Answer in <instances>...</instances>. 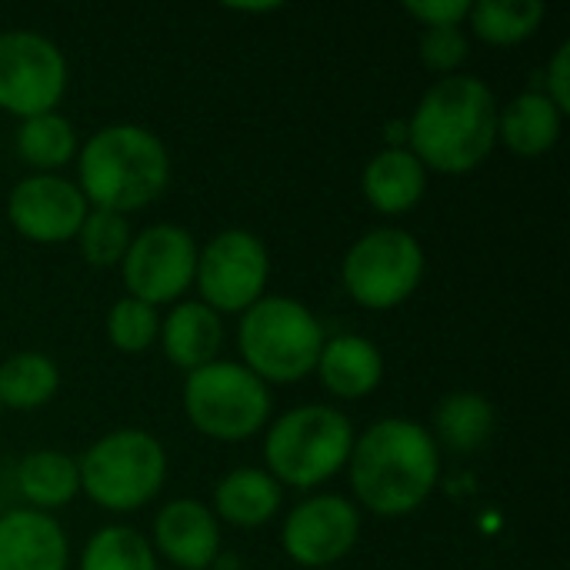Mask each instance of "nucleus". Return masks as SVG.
<instances>
[{"mask_svg": "<svg viewBox=\"0 0 570 570\" xmlns=\"http://www.w3.org/2000/svg\"><path fill=\"white\" fill-rule=\"evenodd\" d=\"M347 468L361 508L377 518H407L438 488L441 448L431 428L411 417H381L354 438Z\"/></svg>", "mask_w": 570, "mask_h": 570, "instance_id": "nucleus-1", "label": "nucleus"}, {"mask_svg": "<svg viewBox=\"0 0 570 570\" xmlns=\"http://www.w3.org/2000/svg\"><path fill=\"white\" fill-rule=\"evenodd\" d=\"M498 147V100L474 73H451L428 87L407 120V150L448 177L478 170Z\"/></svg>", "mask_w": 570, "mask_h": 570, "instance_id": "nucleus-2", "label": "nucleus"}, {"mask_svg": "<svg viewBox=\"0 0 570 570\" xmlns=\"http://www.w3.org/2000/svg\"><path fill=\"white\" fill-rule=\"evenodd\" d=\"M170 184L167 144L140 124H107L77 154V187L94 210L130 214Z\"/></svg>", "mask_w": 570, "mask_h": 570, "instance_id": "nucleus-3", "label": "nucleus"}, {"mask_svg": "<svg viewBox=\"0 0 570 570\" xmlns=\"http://www.w3.org/2000/svg\"><path fill=\"white\" fill-rule=\"evenodd\" d=\"M354 424L331 404H304L267 424L264 471L284 488L314 491L331 481L354 451Z\"/></svg>", "mask_w": 570, "mask_h": 570, "instance_id": "nucleus-4", "label": "nucleus"}, {"mask_svg": "<svg viewBox=\"0 0 570 570\" xmlns=\"http://www.w3.org/2000/svg\"><path fill=\"white\" fill-rule=\"evenodd\" d=\"M324 341L327 334L314 311L281 294H264L237 324L240 364L264 384H297L314 374Z\"/></svg>", "mask_w": 570, "mask_h": 570, "instance_id": "nucleus-5", "label": "nucleus"}, {"mask_svg": "<svg viewBox=\"0 0 570 570\" xmlns=\"http://www.w3.org/2000/svg\"><path fill=\"white\" fill-rule=\"evenodd\" d=\"M80 491L110 514H134L150 504L167 481L164 444L137 428H117L94 441L77 461Z\"/></svg>", "mask_w": 570, "mask_h": 570, "instance_id": "nucleus-6", "label": "nucleus"}, {"mask_svg": "<svg viewBox=\"0 0 570 570\" xmlns=\"http://www.w3.org/2000/svg\"><path fill=\"white\" fill-rule=\"evenodd\" d=\"M184 414L194 431L210 441H250L271 424V387L244 364L217 357L187 374Z\"/></svg>", "mask_w": 570, "mask_h": 570, "instance_id": "nucleus-7", "label": "nucleus"}, {"mask_svg": "<svg viewBox=\"0 0 570 570\" xmlns=\"http://www.w3.org/2000/svg\"><path fill=\"white\" fill-rule=\"evenodd\" d=\"M424 247L404 227H377L351 244L341 264L344 291L367 311L401 307L424 277Z\"/></svg>", "mask_w": 570, "mask_h": 570, "instance_id": "nucleus-8", "label": "nucleus"}, {"mask_svg": "<svg viewBox=\"0 0 570 570\" xmlns=\"http://www.w3.org/2000/svg\"><path fill=\"white\" fill-rule=\"evenodd\" d=\"M271 281V254L267 244L244 230L230 227L210 237L197 250V274L194 284L200 291V304L224 314H244L254 307Z\"/></svg>", "mask_w": 570, "mask_h": 570, "instance_id": "nucleus-9", "label": "nucleus"}, {"mask_svg": "<svg viewBox=\"0 0 570 570\" xmlns=\"http://www.w3.org/2000/svg\"><path fill=\"white\" fill-rule=\"evenodd\" d=\"M67 90L63 50L33 30L0 33V110L20 120L50 114Z\"/></svg>", "mask_w": 570, "mask_h": 570, "instance_id": "nucleus-10", "label": "nucleus"}, {"mask_svg": "<svg viewBox=\"0 0 570 570\" xmlns=\"http://www.w3.org/2000/svg\"><path fill=\"white\" fill-rule=\"evenodd\" d=\"M120 271L127 297L150 307L177 304L194 287L197 240L180 224H150L137 237H130Z\"/></svg>", "mask_w": 570, "mask_h": 570, "instance_id": "nucleus-11", "label": "nucleus"}, {"mask_svg": "<svg viewBox=\"0 0 570 570\" xmlns=\"http://www.w3.org/2000/svg\"><path fill=\"white\" fill-rule=\"evenodd\" d=\"M357 538L361 511L341 494H314L301 501L281 528L284 554L307 570H331L357 548Z\"/></svg>", "mask_w": 570, "mask_h": 570, "instance_id": "nucleus-12", "label": "nucleus"}, {"mask_svg": "<svg viewBox=\"0 0 570 570\" xmlns=\"http://www.w3.org/2000/svg\"><path fill=\"white\" fill-rule=\"evenodd\" d=\"M90 204L80 187L60 174H30L7 197L10 227L33 244H63L73 240Z\"/></svg>", "mask_w": 570, "mask_h": 570, "instance_id": "nucleus-13", "label": "nucleus"}, {"mask_svg": "<svg viewBox=\"0 0 570 570\" xmlns=\"http://www.w3.org/2000/svg\"><path fill=\"white\" fill-rule=\"evenodd\" d=\"M157 551L180 570H210L220 558V521L194 498L164 504L154 518Z\"/></svg>", "mask_w": 570, "mask_h": 570, "instance_id": "nucleus-14", "label": "nucleus"}, {"mask_svg": "<svg viewBox=\"0 0 570 570\" xmlns=\"http://www.w3.org/2000/svg\"><path fill=\"white\" fill-rule=\"evenodd\" d=\"M70 548L57 518L17 508L0 518V570H67Z\"/></svg>", "mask_w": 570, "mask_h": 570, "instance_id": "nucleus-15", "label": "nucleus"}, {"mask_svg": "<svg viewBox=\"0 0 570 570\" xmlns=\"http://www.w3.org/2000/svg\"><path fill=\"white\" fill-rule=\"evenodd\" d=\"M314 374L321 377V387L341 401H361L374 394L384 381V354L374 341L361 334H337L324 341V351L317 357Z\"/></svg>", "mask_w": 570, "mask_h": 570, "instance_id": "nucleus-16", "label": "nucleus"}, {"mask_svg": "<svg viewBox=\"0 0 570 570\" xmlns=\"http://www.w3.org/2000/svg\"><path fill=\"white\" fill-rule=\"evenodd\" d=\"M164 357L180 371H197L217 361L224 347V317L200 301H177L160 321Z\"/></svg>", "mask_w": 570, "mask_h": 570, "instance_id": "nucleus-17", "label": "nucleus"}, {"mask_svg": "<svg viewBox=\"0 0 570 570\" xmlns=\"http://www.w3.org/2000/svg\"><path fill=\"white\" fill-rule=\"evenodd\" d=\"M361 187L377 214L401 217L421 204L428 190V170L407 147H384L367 160Z\"/></svg>", "mask_w": 570, "mask_h": 570, "instance_id": "nucleus-18", "label": "nucleus"}, {"mask_svg": "<svg viewBox=\"0 0 570 570\" xmlns=\"http://www.w3.org/2000/svg\"><path fill=\"white\" fill-rule=\"evenodd\" d=\"M284 488L264 468H237L214 488V518L234 528H264L277 518Z\"/></svg>", "mask_w": 570, "mask_h": 570, "instance_id": "nucleus-19", "label": "nucleus"}, {"mask_svg": "<svg viewBox=\"0 0 570 570\" xmlns=\"http://www.w3.org/2000/svg\"><path fill=\"white\" fill-rule=\"evenodd\" d=\"M564 130V114L541 94L528 90L498 107V140L518 157L548 154Z\"/></svg>", "mask_w": 570, "mask_h": 570, "instance_id": "nucleus-20", "label": "nucleus"}, {"mask_svg": "<svg viewBox=\"0 0 570 570\" xmlns=\"http://www.w3.org/2000/svg\"><path fill=\"white\" fill-rule=\"evenodd\" d=\"M494 404L478 391H454L434 407V441L454 454L481 451L494 434Z\"/></svg>", "mask_w": 570, "mask_h": 570, "instance_id": "nucleus-21", "label": "nucleus"}, {"mask_svg": "<svg viewBox=\"0 0 570 570\" xmlns=\"http://www.w3.org/2000/svg\"><path fill=\"white\" fill-rule=\"evenodd\" d=\"M17 491L33 511H57L80 491L77 461L60 451H33L17 468Z\"/></svg>", "mask_w": 570, "mask_h": 570, "instance_id": "nucleus-22", "label": "nucleus"}, {"mask_svg": "<svg viewBox=\"0 0 570 570\" xmlns=\"http://www.w3.org/2000/svg\"><path fill=\"white\" fill-rule=\"evenodd\" d=\"M60 391V367L40 351H20L0 364V407L37 411Z\"/></svg>", "mask_w": 570, "mask_h": 570, "instance_id": "nucleus-23", "label": "nucleus"}, {"mask_svg": "<svg viewBox=\"0 0 570 570\" xmlns=\"http://www.w3.org/2000/svg\"><path fill=\"white\" fill-rule=\"evenodd\" d=\"M13 144H17L20 160L27 167H33L37 174H57L60 167H67L77 157L73 124L67 117H60L57 110L20 120Z\"/></svg>", "mask_w": 570, "mask_h": 570, "instance_id": "nucleus-24", "label": "nucleus"}, {"mask_svg": "<svg viewBox=\"0 0 570 570\" xmlns=\"http://www.w3.org/2000/svg\"><path fill=\"white\" fill-rule=\"evenodd\" d=\"M548 7L538 0H481L471 3V30L491 47H514L538 33Z\"/></svg>", "mask_w": 570, "mask_h": 570, "instance_id": "nucleus-25", "label": "nucleus"}, {"mask_svg": "<svg viewBox=\"0 0 570 570\" xmlns=\"http://www.w3.org/2000/svg\"><path fill=\"white\" fill-rule=\"evenodd\" d=\"M80 570H157V558L144 534L127 524H107L87 541Z\"/></svg>", "mask_w": 570, "mask_h": 570, "instance_id": "nucleus-26", "label": "nucleus"}, {"mask_svg": "<svg viewBox=\"0 0 570 570\" xmlns=\"http://www.w3.org/2000/svg\"><path fill=\"white\" fill-rule=\"evenodd\" d=\"M130 224L127 217L120 214H110V210H87L80 230H77V247H80V257L97 267V271H107V267H120L127 247H130Z\"/></svg>", "mask_w": 570, "mask_h": 570, "instance_id": "nucleus-27", "label": "nucleus"}, {"mask_svg": "<svg viewBox=\"0 0 570 570\" xmlns=\"http://www.w3.org/2000/svg\"><path fill=\"white\" fill-rule=\"evenodd\" d=\"M157 337H160L157 307H150L144 301H134V297H120L107 311V341L120 354H144Z\"/></svg>", "mask_w": 570, "mask_h": 570, "instance_id": "nucleus-28", "label": "nucleus"}, {"mask_svg": "<svg viewBox=\"0 0 570 570\" xmlns=\"http://www.w3.org/2000/svg\"><path fill=\"white\" fill-rule=\"evenodd\" d=\"M468 53H471V43L461 27H424L421 60L431 73H441V77L458 73V67L468 60Z\"/></svg>", "mask_w": 570, "mask_h": 570, "instance_id": "nucleus-29", "label": "nucleus"}, {"mask_svg": "<svg viewBox=\"0 0 570 570\" xmlns=\"http://www.w3.org/2000/svg\"><path fill=\"white\" fill-rule=\"evenodd\" d=\"M404 13L421 20L424 27H461L471 13L468 0H417L404 3Z\"/></svg>", "mask_w": 570, "mask_h": 570, "instance_id": "nucleus-30", "label": "nucleus"}, {"mask_svg": "<svg viewBox=\"0 0 570 570\" xmlns=\"http://www.w3.org/2000/svg\"><path fill=\"white\" fill-rule=\"evenodd\" d=\"M561 114L570 110V43H558L548 70H544V90H541Z\"/></svg>", "mask_w": 570, "mask_h": 570, "instance_id": "nucleus-31", "label": "nucleus"}, {"mask_svg": "<svg viewBox=\"0 0 570 570\" xmlns=\"http://www.w3.org/2000/svg\"><path fill=\"white\" fill-rule=\"evenodd\" d=\"M0 518H3V494H0Z\"/></svg>", "mask_w": 570, "mask_h": 570, "instance_id": "nucleus-32", "label": "nucleus"}, {"mask_svg": "<svg viewBox=\"0 0 570 570\" xmlns=\"http://www.w3.org/2000/svg\"><path fill=\"white\" fill-rule=\"evenodd\" d=\"M0 414H3V407H0Z\"/></svg>", "mask_w": 570, "mask_h": 570, "instance_id": "nucleus-33", "label": "nucleus"}, {"mask_svg": "<svg viewBox=\"0 0 570 570\" xmlns=\"http://www.w3.org/2000/svg\"><path fill=\"white\" fill-rule=\"evenodd\" d=\"M331 570H334V568H331Z\"/></svg>", "mask_w": 570, "mask_h": 570, "instance_id": "nucleus-34", "label": "nucleus"}]
</instances>
